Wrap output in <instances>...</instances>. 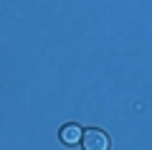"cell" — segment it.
Returning a JSON list of instances; mask_svg holds the SVG:
<instances>
[{"label":"cell","instance_id":"1","mask_svg":"<svg viewBox=\"0 0 152 150\" xmlns=\"http://www.w3.org/2000/svg\"><path fill=\"white\" fill-rule=\"evenodd\" d=\"M81 145L84 150H109V137L102 130H86L81 135Z\"/></svg>","mask_w":152,"mask_h":150},{"label":"cell","instance_id":"2","mask_svg":"<svg viewBox=\"0 0 152 150\" xmlns=\"http://www.w3.org/2000/svg\"><path fill=\"white\" fill-rule=\"evenodd\" d=\"M81 127H79V125H66L64 130H61V140H64L66 145H74V143H79V140H81Z\"/></svg>","mask_w":152,"mask_h":150}]
</instances>
